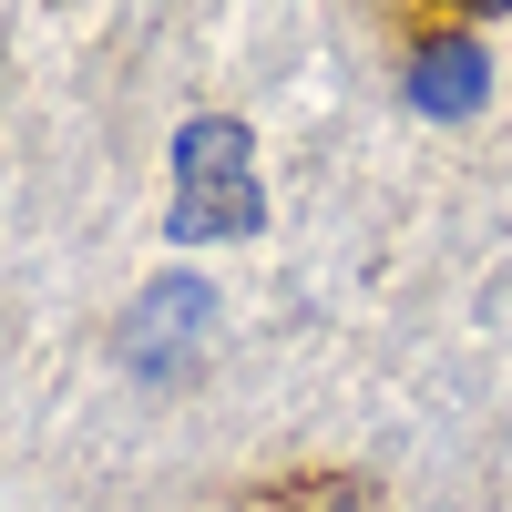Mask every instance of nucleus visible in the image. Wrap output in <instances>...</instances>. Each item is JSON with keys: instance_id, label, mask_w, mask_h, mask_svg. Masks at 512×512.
I'll use <instances>...</instances> for the list:
<instances>
[{"instance_id": "obj_1", "label": "nucleus", "mask_w": 512, "mask_h": 512, "mask_svg": "<svg viewBox=\"0 0 512 512\" xmlns=\"http://www.w3.org/2000/svg\"><path fill=\"white\" fill-rule=\"evenodd\" d=\"M267 195H256V144L236 113H205L175 134V236L205 246V236H256Z\"/></svg>"}, {"instance_id": "obj_2", "label": "nucleus", "mask_w": 512, "mask_h": 512, "mask_svg": "<svg viewBox=\"0 0 512 512\" xmlns=\"http://www.w3.org/2000/svg\"><path fill=\"white\" fill-rule=\"evenodd\" d=\"M205 328H216V297H205L195 277H154L144 308H134V328H123V359H134L144 379H175Z\"/></svg>"}, {"instance_id": "obj_3", "label": "nucleus", "mask_w": 512, "mask_h": 512, "mask_svg": "<svg viewBox=\"0 0 512 512\" xmlns=\"http://www.w3.org/2000/svg\"><path fill=\"white\" fill-rule=\"evenodd\" d=\"M410 93H420V113H482V93H492V62H482V41H420V62H410Z\"/></svg>"}]
</instances>
